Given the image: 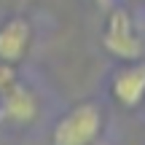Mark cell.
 <instances>
[{"label":"cell","mask_w":145,"mask_h":145,"mask_svg":"<svg viewBox=\"0 0 145 145\" xmlns=\"http://www.w3.org/2000/svg\"><path fill=\"white\" fill-rule=\"evenodd\" d=\"M105 113L99 102L83 99L67 108L51 129V145H94L102 135Z\"/></svg>","instance_id":"1"},{"label":"cell","mask_w":145,"mask_h":145,"mask_svg":"<svg viewBox=\"0 0 145 145\" xmlns=\"http://www.w3.org/2000/svg\"><path fill=\"white\" fill-rule=\"evenodd\" d=\"M38 116V97L30 86L16 78L8 89L0 91V121L11 126H27Z\"/></svg>","instance_id":"4"},{"label":"cell","mask_w":145,"mask_h":145,"mask_svg":"<svg viewBox=\"0 0 145 145\" xmlns=\"http://www.w3.org/2000/svg\"><path fill=\"white\" fill-rule=\"evenodd\" d=\"M110 97L126 110L145 102V59L121 62V67L110 75Z\"/></svg>","instance_id":"3"},{"label":"cell","mask_w":145,"mask_h":145,"mask_svg":"<svg viewBox=\"0 0 145 145\" xmlns=\"http://www.w3.org/2000/svg\"><path fill=\"white\" fill-rule=\"evenodd\" d=\"M102 48L118 62H137L145 54V43L140 38V32L135 30L129 11L124 8H113L105 19L102 27Z\"/></svg>","instance_id":"2"},{"label":"cell","mask_w":145,"mask_h":145,"mask_svg":"<svg viewBox=\"0 0 145 145\" xmlns=\"http://www.w3.org/2000/svg\"><path fill=\"white\" fill-rule=\"evenodd\" d=\"M32 43V27L27 19L14 16L5 24H0V62L5 65H19L27 57Z\"/></svg>","instance_id":"5"}]
</instances>
